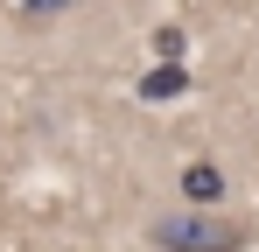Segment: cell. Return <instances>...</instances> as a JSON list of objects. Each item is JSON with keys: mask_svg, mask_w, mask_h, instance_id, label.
I'll return each instance as SVG.
<instances>
[{"mask_svg": "<svg viewBox=\"0 0 259 252\" xmlns=\"http://www.w3.org/2000/svg\"><path fill=\"white\" fill-rule=\"evenodd\" d=\"M147 238H154V252H245L252 224L245 217H224V210H175Z\"/></svg>", "mask_w": 259, "mask_h": 252, "instance_id": "cell-1", "label": "cell"}, {"mask_svg": "<svg viewBox=\"0 0 259 252\" xmlns=\"http://www.w3.org/2000/svg\"><path fill=\"white\" fill-rule=\"evenodd\" d=\"M175 182H182L189 210H217V203H224V168H217V161H189Z\"/></svg>", "mask_w": 259, "mask_h": 252, "instance_id": "cell-2", "label": "cell"}, {"mask_svg": "<svg viewBox=\"0 0 259 252\" xmlns=\"http://www.w3.org/2000/svg\"><path fill=\"white\" fill-rule=\"evenodd\" d=\"M175 91H189V70H182V63H154V70L140 77V98H175Z\"/></svg>", "mask_w": 259, "mask_h": 252, "instance_id": "cell-3", "label": "cell"}, {"mask_svg": "<svg viewBox=\"0 0 259 252\" xmlns=\"http://www.w3.org/2000/svg\"><path fill=\"white\" fill-rule=\"evenodd\" d=\"M14 7H21L28 21H56V14H70L77 0H14Z\"/></svg>", "mask_w": 259, "mask_h": 252, "instance_id": "cell-4", "label": "cell"}, {"mask_svg": "<svg viewBox=\"0 0 259 252\" xmlns=\"http://www.w3.org/2000/svg\"><path fill=\"white\" fill-rule=\"evenodd\" d=\"M154 56L175 63V56H182V28H154Z\"/></svg>", "mask_w": 259, "mask_h": 252, "instance_id": "cell-5", "label": "cell"}]
</instances>
